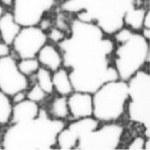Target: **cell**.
<instances>
[{"label": "cell", "instance_id": "1", "mask_svg": "<svg viewBox=\"0 0 150 150\" xmlns=\"http://www.w3.org/2000/svg\"><path fill=\"white\" fill-rule=\"evenodd\" d=\"M114 47L113 39L96 24L76 18L72 21L69 35L58 48L75 91L93 94L102 84L119 79L112 65Z\"/></svg>", "mask_w": 150, "mask_h": 150}, {"label": "cell", "instance_id": "2", "mask_svg": "<svg viewBox=\"0 0 150 150\" xmlns=\"http://www.w3.org/2000/svg\"><path fill=\"white\" fill-rule=\"evenodd\" d=\"M65 126L64 121L39 110L34 119L9 124L2 135L1 148L4 150H50L57 145V136Z\"/></svg>", "mask_w": 150, "mask_h": 150}, {"label": "cell", "instance_id": "3", "mask_svg": "<svg viewBox=\"0 0 150 150\" xmlns=\"http://www.w3.org/2000/svg\"><path fill=\"white\" fill-rule=\"evenodd\" d=\"M136 0H65L61 9L83 22L94 23L108 36L124 26L123 16Z\"/></svg>", "mask_w": 150, "mask_h": 150}, {"label": "cell", "instance_id": "4", "mask_svg": "<svg viewBox=\"0 0 150 150\" xmlns=\"http://www.w3.org/2000/svg\"><path fill=\"white\" fill-rule=\"evenodd\" d=\"M93 96V116L100 123L117 122L126 111L127 82L114 79L102 84Z\"/></svg>", "mask_w": 150, "mask_h": 150}, {"label": "cell", "instance_id": "5", "mask_svg": "<svg viewBox=\"0 0 150 150\" xmlns=\"http://www.w3.org/2000/svg\"><path fill=\"white\" fill-rule=\"evenodd\" d=\"M149 40L135 32L126 41L116 44L112 53V65L119 79L127 82L149 62Z\"/></svg>", "mask_w": 150, "mask_h": 150}, {"label": "cell", "instance_id": "6", "mask_svg": "<svg viewBox=\"0 0 150 150\" xmlns=\"http://www.w3.org/2000/svg\"><path fill=\"white\" fill-rule=\"evenodd\" d=\"M127 88L128 120L142 125L146 138H150V74L139 70L127 81Z\"/></svg>", "mask_w": 150, "mask_h": 150}, {"label": "cell", "instance_id": "7", "mask_svg": "<svg viewBox=\"0 0 150 150\" xmlns=\"http://www.w3.org/2000/svg\"><path fill=\"white\" fill-rule=\"evenodd\" d=\"M124 134V126L117 122L103 123L79 137L75 150H115Z\"/></svg>", "mask_w": 150, "mask_h": 150}, {"label": "cell", "instance_id": "8", "mask_svg": "<svg viewBox=\"0 0 150 150\" xmlns=\"http://www.w3.org/2000/svg\"><path fill=\"white\" fill-rule=\"evenodd\" d=\"M56 4V0H13L12 14L20 26H36Z\"/></svg>", "mask_w": 150, "mask_h": 150}, {"label": "cell", "instance_id": "9", "mask_svg": "<svg viewBox=\"0 0 150 150\" xmlns=\"http://www.w3.org/2000/svg\"><path fill=\"white\" fill-rule=\"evenodd\" d=\"M48 41L47 33L40 27L22 26L12 42L11 48L16 58H36L39 50Z\"/></svg>", "mask_w": 150, "mask_h": 150}, {"label": "cell", "instance_id": "10", "mask_svg": "<svg viewBox=\"0 0 150 150\" xmlns=\"http://www.w3.org/2000/svg\"><path fill=\"white\" fill-rule=\"evenodd\" d=\"M30 79L18 69V61L10 56L0 58V90L8 96H13L18 91L27 90Z\"/></svg>", "mask_w": 150, "mask_h": 150}, {"label": "cell", "instance_id": "11", "mask_svg": "<svg viewBox=\"0 0 150 150\" xmlns=\"http://www.w3.org/2000/svg\"><path fill=\"white\" fill-rule=\"evenodd\" d=\"M67 98H68L69 117L71 120L93 116V96L91 94L74 90Z\"/></svg>", "mask_w": 150, "mask_h": 150}, {"label": "cell", "instance_id": "12", "mask_svg": "<svg viewBox=\"0 0 150 150\" xmlns=\"http://www.w3.org/2000/svg\"><path fill=\"white\" fill-rule=\"evenodd\" d=\"M40 67L54 72L62 67V56L58 46L46 42L36 56Z\"/></svg>", "mask_w": 150, "mask_h": 150}, {"label": "cell", "instance_id": "13", "mask_svg": "<svg viewBox=\"0 0 150 150\" xmlns=\"http://www.w3.org/2000/svg\"><path fill=\"white\" fill-rule=\"evenodd\" d=\"M39 105L36 102L25 99L19 103H14L12 107V114L10 123H20L34 119L39 113Z\"/></svg>", "mask_w": 150, "mask_h": 150}, {"label": "cell", "instance_id": "14", "mask_svg": "<svg viewBox=\"0 0 150 150\" xmlns=\"http://www.w3.org/2000/svg\"><path fill=\"white\" fill-rule=\"evenodd\" d=\"M21 27L18 23L15 22L13 14L11 11H4L2 16L0 18V35L1 40L8 44L12 45L15 36L20 32Z\"/></svg>", "mask_w": 150, "mask_h": 150}, {"label": "cell", "instance_id": "15", "mask_svg": "<svg viewBox=\"0 0 150 150\" xmlns=\"http://www.w3.org/2000/svg\"><path fill=\"white\" fill-rule=\"evenodd\" d=\"M52 85L53 90L60 96L68 97L69 95H71L74 91L68 70L63 67L52 72Z\"/></svg>", "mask_w": 150, "mask_h": 150}, {"label": "cell", "instance_id": "16", "mask_svg": "<svg viewBox=\"0 0 150 150\" xmlns=\"http://www.w3.org/2000/svg\"><path fill=\"white\" fill-rule=\"evenodd\" d=\"M146 9L143 7H137L134 4L127 11L125 12L123 16L124 26L131 28L133 32H140L144 27V18L146 14Z\"/></svg>", "mask_w": 150, "mask_h": 150}, {"label": "cell", "instance_id": "17", "mask_svg": "<svg viewBox=\"0 0 150 150\" xmlns=\"http://www.w3.org/2000/svg\"><path fill=\"white\" fill-rule=\"evenodd\" d=\"M48 114L53 119L57 120H67L69 117V107H68V98L65 96L58 95L50 102L49 110L47 111Z\"/></svg>", "mask_w": 150, "mask_h": 150}, {"label": "cell", "instance_id": "18", "mask_svg": "<svg viewBox=\"0 0 150 150\" xmlns=\"http://www.w3.org/2000/svg\"><path fill=\"white\" fill-rule=\"evenodd\" d=\"M79 138L74 133L65 125L57 136L56 148L61 150H75Z\"/></svg>", "mask_w": 150, "mask_h": 150}, {"label": "cell", "instance_id": "19", "mask_svg": "<svg viewBox=\"0 0 150 150\" xmlns=\"http://www.w3.org/2000/svg\"><path fill=\"white\" fill-rule=\"evenodd\" d=\"M36 83L39 87L45 91L47 95H51L54 91L52 85V72L49 71L48 69L39 67L36 72Z\"/></svg>", "mask_w": 150, "mask_h": 150}, {"label": "cell", "instance_id": "20", "mask_svg": "<svg viewBox=\"0 0 150 150\" xmlns=\"http://www.w3.org/2000/svg\"><path fill=\"white\" fill-rule=\"evenodd\" d=\"M12 107L11 97L0 90V125H9L11 120Z\"/></svg>", "mask_w": 150, "mask_h": 150}, {"label": "cell", "instance_id": "21", "mask_svg": "<svg viewBox=\"0 0 150 150\" xmlns=\"http://www.w3.org/2000/svg\"><path fill=\"white\" fill-rule=\"evenodd\" d=\"M40 64L36 58H27V59H20L18 61V69L23 75L26 77L33 76L36 74Z\"/></svg>", "mask_w": 150, "mask_h": 150}, {"label": "cell", "instance_id": "22", "mask_svg": "<svg viewBox=\"0 0 150 150\" xmlns=\"http://www.w3.org/2000/svg\"><path fill=\"white\" fill-rule=\"evenodd\" d=\"M46 96H47V94L39 87L37 83H35L30 89L26 90V98L28 100L36 102V103H39V102L42 101L46 98Z\"/></svg>", "mask_w": 150, "mask_h": 150}, {"label": "cell", "instance_id": "23", "mask_svg": "<svg viewBox=\"0 0 150 150\" xmlns=\"http://www.w3.org/2000/svg\"><path fill=\"white\" fill-rule=\"evenodd\" d=\"M135 32H133L131 28H128L126 26H123L121 27L120 30L115 32L114 34L112 35L113 36V41H114V44H122L124 41H126L128 38L131 37L132 35L134 34Z\"/></svg>", "mask_w": 150, "mask_h": 150}, {"label": "cell", "instance_id": "24", "mask_svg": "<svg viewBox=\"0 0 150 150\" xmlns=\"http://www.w3.org/2000/svg\"><path fill=\"white\" fill-rule=\"evenodd\" d=\"M49 30L50 32H49V34H47V37H48V39L52 41L54 45L56 44L58 45L59 42H61L65 38V36H67V35L64 34L63 30H59V28H50Z\"/></svg>", "mask_w": 150, "mask_h": 150}, {"label": "cell", "instance_id": "25", "mask_svg": "<svg viewBox=\"0 0 150 150\" xmlns=\"http://www.w3.org/2000/svg\"><path fill=\"white\" fill-rule=\"evenodd\" d=\"M145 142L146 138L143 136H136L131 140V143L128 144L127 149L128 150H144L145 147Z\"/></svg>", "mask_w": 150, "mask_h": 150}, {"label": "cell", "instance_id": "26", "mask_svg": "<svg viewBox=\"0 0 150 150\" xmlns=\"http://www.w3.org/2000/svg\"><path fill=\"white\" fill-rule=\"evenodd\" d=\"M12 52V48L10 45H8L2 40H0V58L10 56Z\"/></svg>", "mask_w": 150, "mask_h": 150}, {"label": "cell", "instance_id": "27", "mask_svg": "<svg viewBox=\"0 0 150 150\" xmlns=\"http://www.w3.org/2000/svg\"><path fill=\"white\" fill-rule=\"evenodd\" d=\"M26 99V90H21V91H18L16 94H14L13 96H11V101L12 103H19V102L23 101Z\"/></svg>", "mask_w": 150, "mask_h": 150}, {"label": "cell", "instance_id": "28", "mask_svg": "<svg viewBox=\"0 0 150 150\" xmlns=\"http://www.w3.org/2000/svg\"><path fill=\"white\" fill-rule=\"evenodd\" d=\"M143 25L145 28H150V11L149 10L146 11V14H145V18H144Z\"/></svg>", "mask_w": 150, "mask_h": 150}, {"label": "cell", "instance_id": "29", "mask_svg": "<svg viewBox=\"0 0 150 150\" xmlns=\"http://www.w3.org/2000/svg\"><path fill=\"white\" fill-rule=\"evenodd\" d=\"M140 32H142L140 34L143 35L146 39H148V40H149V39H150V28H145V27H143Z\"/></svg>", "mask_w": 150, "mask_h": 150}, {"label": "cell", "instance_id": "30", "mask_svg": "<svg viewBox=\"0 0 150 150\" xmlns=\"http://www.w3.org/2000/svg\"><path fill=\"white\" fill-rule=\"evenodd\" d=\"M150 138H146V142H145V147H144V150H149L150 149Z\"/></svg>", "mask_w": 150, "mask_h": 150}, {"label": "cell", "instance_id": "31", "mask_svg": "<svg viewBox=\"0 0 150 150\" xmlns=\"http://www.w3.org/2000/svg\"><path fill=\"white\" fill-rule=\"evenodd\" d=\"M4 13V4L0 2V18L2 16Z\"/></svg>", "mask_w": 150, "mask_h": 150}, {"label": "cell", "instance_id": "32", "mask_svg": "<svg viewBox=\"0 0 150 150\" xmlns=\"http://www.w3.org/2000/svg\"><path fill=\"white\" fill-rule=\"evenodd\" d=\"M0 40H1V35H0Z\"/></svg>", "mask_w": 150, "mask_h": 150}, {"label": "cell", "instance_id": "33", "mask_svg": "<svg viewBox=\"0 0 150 150\" xmlns=\"http://www.w3.org/2000/svg\"><path fill=\"white\" fill-rule=\"evenodd\" d=\"M62 1H65V0H62Z\"/></svg>", "mask_w": 150, "mask_h": 150}]
</instances>
